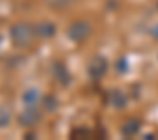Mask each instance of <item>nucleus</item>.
<instances>
[{"mask_svg": "<svg viewBox=\"0 0 158 140\" xmlns=\"http://www.w3.org/2000/svg\"><path fill=\"white\" fill-rule=\"evenodd\" d=\"M11 37H13L15 43L21 45V47L30 45V43H32V30H30V26H26V24H15L13 30H11Z\"/></svg>", "mask_w": 158, "mask_h": 140, "instance_id": "nucleus-1", "label": "nucleus"}]
</instances>
